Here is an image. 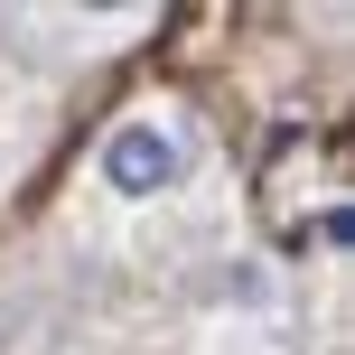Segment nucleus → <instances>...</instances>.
I'll list each match as a JSON object with an SVG mask.
<instances>
[{"label": "nucleus", "mask_w": 355, "mask_h": 355, "mask_svg": "<svg viewBox=\"0 0 355 355\" xmlns=\"http://www.w3.org/2000/svg\"><path fill=\"white\" fill-rule=\"evenodd\" d=\"M196 168H206V131H187L178 103H141L94 141V187L112 206H159V196L196 187Z\"/></svg>", "instance_id": "nucleus-1"}, {"label": "nucleus", "mask_w": 355, "mask_h": 355, "mask_svg": "<svg viewBox=\"0 0 355 355\" xmlns=\"http://www.w3.org/2000/svg\"><path fill=\"white\" fill-rule=\"evenodd\" d=\"M28 103H37V94H28V75H19V66H0V178L19 168V141H28Z\"/></svg>", "instance_id": "nucleus-2"}]
</instances>
